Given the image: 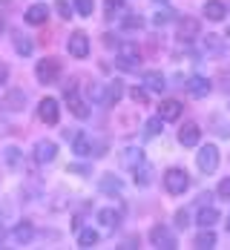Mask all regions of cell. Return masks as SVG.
I'll return each instance as SVG.
<instances>
[{
	"mask_svg": "<svg viewBox=\"0 0 230 250\" xmlns=\"http://www.w3.org/2000/svg\"><path fill=\"white\" fill-rule=\"evenodd\" d=\"M164 187H167V193H173V196H181L187 187H190V175L179 170V167H170L167 173H164Z\"/></svg>",
	"mask_w": 230,
	"mask_h": 250,
	"instance_id": "cell-1",
	"label": "cell"
},
{
	"mask_svg": "<svg viewBox=\"0 0 230 250\" xmlns=\"http://www.w3.org/2000/svg\"><path fill=\"white\" fill-rule=\"evenodd\" d=\"M72 150H75L81 158H89V155H95V158H98V155H104L106 147H104L101 141H92V138H86L84 132H78L75 138H72Z\"/></svg>",
	"mask_w": 230,
	"mask_h": 250,
	"instance_id": "cell-2",
	"label": "cell"
},
{
	"mask_svg": "<svg viewBox=\"0 0 230 250\" xmlns=\"http://www.w3.org/2000/svg\"><path fill=\"white\" fill-rule=\"evenodd\" d=\"M35 75H38L41 83H55V81L61 78V61H55V58H43V61H38Z\"/></svg>",
	"mask_w": 230,
	"mask_h": 250,
	"instance_id": "cell-3",
	"label": "cell"
},
{
	"mask_svg": "<svg viewBox=\"0 0 230 250\" xmlns=\"http://www.w3.org/2000/svg\"><path fill=\"white\" fill-rule=\"evenodd\" d=\"M150 242H153L158 250H176L179 248V242H176V236H173V230L164 225H155L150 230Z\"/></svg>",
	"mask_w": 230,
	"mask_h": 250,
	"instance_id": "cell-4",
	"label": "cell"
},
{
	"mask_svg": "<svg viewBox=\"0 0 230 250\" xmlns=\"http://www.w3.org/2000/svg\"><path fill=\"white\" fill-rule=\"evenodd\" d=\"M63 95H66L69 112H72L75 118H81V121H84V118H89V106L78 98V86H75V83H66V86H63Z\"/></svg>",
	"mask_w": 230,
	"mask_h": 250,
	"instance_id": "cell-5",
	"label": "cell"
},
{
	"mask_svg": "<svg viewBox=\"0 0 230 250\" xmlns=\"http://www.w3.org/2000/svg\"><path fill=\"white\" fill-rule=\"evenodd\" d=\"M196 164H199L202 173H216V167H219V150H216L213 144L202 147L199 155H196Z\"/></svg>",
	"mask_w": 230,
	"mask_h": 250,
	"instance_id": "cell-6",
	"label": "cell"
},
{
	"mask_svg": "<svg viewBox=\"0 0 230 250\" xmlns=\"http://www.w3.org/2000/svg\"><path fill=\"white\" fill-rule=\"evenodd\" d=\"M138 63H141L138 46H135V43H121V46H118V66H124V69H138Z\"/></svg>",
	"mask_w": 230,
	"mask_h": 250,
	"instance_id": "cell-7",
	"label": "cell"
},
{
	"mask_svg": "<svg viewBox=\"0 0 230 250\" xmlns=\"http://www.w3.org/2000/svg\"><path fill=\"white\" fill-rule=\"evenodd\" d=\"M66 49H69L72 58H86L89 55V38L84 32H72L69 41H66Z\"/></svg>",
	"mask_w": 230,
	"mask_h": 250,
	"instance_id": "cell-8",
	"label": "cell"
},
{
	"mask_svg": "<svg viewBox=\"0 0 230 250\" xmlns=\"http://www.w3.org/2000/svg\"><path fill=\"white\" fill-rule=\"evenodd\" d=\"M38 115H41L43 124H58V118H61V106H58V101L55 98H43L41 104H38Z\"/></svg>",
	"mask_w": 230,
	"mask_h": 250,
	"instance_id": "cell-9",
	"label": "cell"
},
{
	"mask_svg": "<svg viewBox=\"0 0 230 250\" xmlns=\"http://www.w3.org/2000/svg\"><path fill=\"white\" fill-rule=\"evenodd\" d=\"M199 32H202V23H199L196 18H184V21H179V41L190 43V41L199 38Z\"/></svg>",
	"mask_w": 230,
	"mask_h": 250,
	"instance_id": "cell-10",
	"label": "cell"
},
{
	"mask_svg": "<svg viewBox=\"0 0 230 250\" xmlns=\"http://www.w3.org/2000/svg\"><path fill=\"white\" fill-rule=\"evenodd\" d=\"M55 155H58V144H55V141L41 138V141L35 144V158H38L41 164H49V161H55Z\"/></svg>",
	"mask_w": 230,
	"mask_h": 250,
	"instance_id": "cell-11",
	"label": "cell"
},
{
	"mask_svg": "<svg viewBox=\"0 0 230 250\" xmlns=\"http://www.w3.org/2000/svg\"><path fill=\"white\" fill-rule=\"evenodd\" d=\"M199 138H202V129H199V124H193V121H187V124L179 129L181 147H196V144H199Z\"/></svg>",
	"mask_w": 230,
	"mask_h": 250,
	"instance_id": "cell-12",
	"label": "cell"
},
{
	"mask_svg": "<svg viewBox=\"0 0 230 250\" xmlns=\"http://www.w3.org/2000/svg\"><path fill=\"white\" fill-rule=\"evenodd\" d=\"M184 86H187V92H190L193 98H207V95H210V81L202 78V75H193Z\"/></svg>",
	"mask_w": 230,
	"mask_h": 250,
	"instance_id": "cell-13",
	"label": "cell"
},
{
	"mask_svg": "<svg viewBox=\"0 0 230 250\" xmlns=\"http://www.w3.org/2000/svg\"><path fill=\"white\" fill-rule=\"evenodd\" d=\"M179 115H181V104L179 101L167 98V101L158 104V118H161V121H179Z\"/></svg>",
	"mask_w": 230,
	"mask_h": 250,
	"instance_id": "cell-14",
	"label": "cell"
},
{
	"mask_svg": "<svg viewBox=\"0 0 230 250\" xmlns=\"http://www.w3.org/2000/svg\"><path fill=\"white\" fill-rule=\"evenodd\" d=\"M26 23H32V26H41V23H46V18H49V9H46V3H35V6H29L26 9Z\"/></svg>",
	"mask_w": 230,
	"mask_h": 250,
	"instance_id": "cell-15",
	"label": "cell"
},
{
	"mask_svg": "<svg viewBox=\"0 0 230 250\" xmlns=\"http://www.w3.org/2000/svg\"><path fill=\"white\" fill-rule=\"evenodd\" d=\"M205 15H207V21H225L228 6H225L222 0H207L205 3Z\"/></svg>",
	"mask_w": 230,
	"mask_h": 250,
	"instance_id": "cell-16",
	"label": "cell"
},
{
	"mask_svg": "<svg viewBox=\"0 0 230 250\" xmlns=\"http://www.w3.org/2000/svg\"><path fill=\"white\" fill-rule=\"evenodd\" d=\"M144 83H147V89H153V92H164V89H167V78L161 75V72H155V69L144 72Z\"/></svg>",
	"mask_w": 230,
	"mask_h": 250,
	"instance_id": "cell-17",
	"label": "cell"
},
{
	"mask_svg": "<svg viewBox=\"0 0 230 250\" xmlns=\"http://www.w3.org/2000/svg\"><path fill=\"white\" fill-rule=\"evenodd\" d=\"M121 164H124V167H129V170L141 167V164H144V152L135 150V147H129V150H124V155H121Z\"/></svg>",
	"mask_w": 230,
	"mask_h": 250,
	"instance_id": "cell-18",
	"label": "cell"
},
{
	"mask_svg": "<svg viewBox=\"0 0 230 250\" xmlns=\"http://www.w3.org/2000/svg\"><path fill=\"white\" fill-rule=\"evenodd\" d=\"M98 222H101L104 227H118L121 213H118L115 207H104V210H98Z\"/></svg>",
	"mask_w": 230,
	"mask_h": 250,
	"instance_id": "cell-19",
	"label": "cell"
},
{
	"mask_svg": "<svg viewBox=\"0 0 230 250\" xmlns=\"http://www.w3.org/2000/svg\"><path fill=\"white\" fill-rule=\"evenodd\" d=\"M199 250H210V248H216V233L210 230V227H202V233L196 236V242H193Z\"/></svg>",
	"mask_w": 230,
	"mask_h": 250,
	"instance_id": "cell-20",
	"label": "cell"
},
{
	"mask_svg": "<svg viewBox=\"0 0 230 250\" xmlns=\"http://www.w3.org/2000/svg\"><path fill=\"white\" fill-rule=\"evenodd\" d=\"M98 239H101V236H98L92 227H89V230H81V233H78V248H84V250L95 248V245H98Z\"/></svg>",
	"mask_w": 230,
	"mask_h": 250,
	"instance_id": "cell-21",
	"label": "cell"
},
{
	"mask_svg": "<svg viewBox=\"0 0 230 250\" xmlns=\"http://www.w3.org/2000/svg\"><path fill=\"white\" fill-rule=\"evenodd\" d=\"M12 236H15V242H18V245H26V242H32L35 230H32V225H29V222H21V225L15 227V233H12Z\"/></svg>",
	"mask_w": 230,
	"mask_h": 250,
	"instance_id": "cell-22",
	"label": "cell"
},
{
	"mask_svg": "<svg viewBox=\"0 0 230 250\" xmlns=\"http://www.w3.org/2000/svg\"><path fill=\"white\" fill-rule=\"evenodd\" d=\"M121 98H124V86H121V81L106 83V106H109V104H118Z\"/></svg>",
	"mask_w": 230,
	"mask_h": 250,
	"instance_id": "cell-23",
	"label": "cell"
},
{
	"mask_svg": "<svg viewBox=\"0 0 230 250\" xmlns=\"http://www.w3.org/2000/svg\"><path fill=\"white\" fill-rule=\"evenodd\" d=\"M219 222V210L216 207H202V213H199V225L202 227H213Z\"/></svg>",
	"mask_w": 230,
	"mask_h": 250,
	"instance_id": "cell-24",
	"label": "cell"
},
{
	"mask_svg": "<svg viewBox=\"0 0 230 250\" xmlns=\"http://www.w3.org/2000/svg\"><path fill=\"white\" fill-rule=\"evenodd\" d=\"M101 190H106V193H121L124 184H121V178H115V175H101Z\"/></svg>",
	"mask_w": 230,
	"mask_h": 250,
	"instance_id": "cell-25",
	"label": "cell"
},
{
	"mask_svg": "<svg viewBox=\"0 0 230 250\" xmlns=\"http://www.w3.org/2000/svg\"><path fill=\"white\" fill-rule=\"evenodd\" d=\"M104 12H106L109 21H112V18H121V15H124V0H106V3H104Z\"/></svg>",
	"mask_w": 230,
	"mask_h": 250,
	"instance_id": "cell-26",
	"label": "cell"
},
{
	"mask_svg": "<svg viewBox=\"0 0 230 250\" xmlns=\"http://www.w3.org/2000/svg\"><path fill=\"white\" fill-rule=\"evenodd\" d=\"M32 49H35V46H32V41H29L26 35H15V52H18V55H32Z\"/></svg>",
	"mask_w": 230,
	"mask_h": 250,
	"instance_id": "cell-27",
	"label": "cell"
},
{
	"mask_svg": "<svg viewBox=\"0 0 230 250\" xmlns=\"http://www.w3.org/2000/svg\"><path fill=\"white\" fill-rule=\"evenodd\" d=\"M89 101L106 104V83H92V86H89Z\"/></svg>",
	"mask_w": 230,
	"mask_h": 250,
	"instance_id": "cell-28",
	"label": "cell"
},
{
	"mask_svg": "<svg viewBox=\"0 0 230 250\" xmlns=\"http://www.w3.org/2000/svg\"><path fill=\"white\" fill-rule=\"evenodd\" d=\"M21 158H23V155H21L18 147H6V150H3V161H6L9 167H18V164H21Z\"/></svg>",
	"mask_w": 230,
	"mask_h": 250,
	"instance_id": "cell-29",
	"label": "cell"
},
{
	"mask_svg": "<svg viewBox=\"0 0 230 250\" xmlns=\"http://www.w3.org/2000/svg\"><path fill=\"white\" fill-rule=\"evenodd\" d=\"M150 181H153V170H150V167H144V164H141V167H135V184L147 187Z\"/></svg>",
	"mask_w": 230,
	"mask_h": 250,
	"instance_id": "cell-30",
	"label": "cell"
},
{
	"mask_svg": "<svg viewBox=\"0 0 230 250\" xmlns=\"http://www.w3.org/2000/svg\"><path fill=\"white\" fill-rule=\"evenodd\" d=\"M121 26H124V29H141L144 21H141L138 15H132V12H124V15H121Z\"/></svg>",
	"mask_w": 230,
	"mask_h": 250,
	"instance_id": "cell-31",
	"label": "cell"
},
{
	"mask_svg": "<svg viewBox=\"0 0 230 250\" xmlns=\"http://www.w3.org/2000/svg\"><path fill=\"white\" fill-rule=\"evenodd\" d=\"M75 9L81 18H92V12H95V0H75Z\"/></svg>",
	"mask_w": 230,
	"mask_h": 250,
	"instance_id": "cell-32",
	"label": "cell"
},
{
	"mask_svg": "<svg viewBox=\"0 0 230 250\" xmlns=\"http://www.w3.org/2000/svg\"><path fill=\"white\" fill-rule=\"evenodd\" d=\"M23 104H26L23 92H9V98H6V106L9 109H23Z\"/></svg>",
	"mask_w": 230,
	"mask_h": 250,
	"instance_id": "cell-33",
	"label": "cell"
},
{
	"mask_svg": "<svg viewBox=\"0 0 230 250\" xmlns=\"http://www.w3.org/2000/svg\"><path fill=\"white\" fill-rule=\"evenodd\" d=\"M161 126H164V121H161V118L155 115V118H150V121L144 124V129H147V135H150V138H155V135L161 132Z\"/></svg>",
	"mask_w": 230,
	"mask_h": 250,
	"instance_id": "cell-34",
	"label": "cell"
},
{
	"mask_svg": "<svg viewBox=\"0 0 230 250\" xmlns=\"http://www.w3.org/2000/svg\"><path fill=\"white\" fill-rule=\"evenodd\" d=\"M173 15H176L173 9H161V12H158V15L153 18V23H155V26H164V23H170V21H173Z\"/></svg>",
	"mask_w": 230,
	"mask_h": 250,
	"instance_id": "cell-35",
	"label": "cell"
},
{
	"mask_svg": "<svg viewBox=\"0 0 230 250\" xmlns=\"http://www.w3.org/2000/svg\"><path fill=\"white\" fill-rule=\"evenodd\" d=\"M129 98L135 101V104H147V89H141V86H135V89L129 92Z\"/></svg>",
	"mask_w": 230,
	"mask_h": 250,
	"instance_id": "cell-36",
	"label": "cell"
},
{
	"mask_svg": "<svg viewBox=\"0 0 230 250\" xmlns=\"http://www.w3.org/2000/svg\"><path fill=\"white\" fill-rule=\"evenodd\" d=\"M219 196L222 199H230V178H222L219 181Z\"/></svg>",
	"mask_w": 230,
	"mask_h": 250,
	"instance_id": "cell-37",
	"label": "cell"
},
{
	"mask_svg": "<svg viewBox=\"0 0 230 250\" xmlns=\"http://www.w3.org/2000/svg\"><path fill=\"white\" fill-rule=\"evenodd\" d=\"M176 225H179V227L190 225V213H187V210H179V213H176Z\"/></svg>",
	"mask_w": 230,
	"mask_h": 250,
	"instance_id": "cell-38",
	"label": "cell"
},
{
	"mask_svg": "<svg viewBox=\"0 0 230 250\" xmlns=\"http://www.w3.org/2000/svg\"><path fill=\"white\" fill-rule=\"evenodd\" d=\"M55 9H58L61 18H69V6H66V0H55Z\"/></svg>",
	"mask_w": 230,
	"mask_h": 250,
	"instance_id": "cell-39",
	"label": "cell"
},
{
	"mask_svg": "<svg viewBox=\"0 0 230 250\" xmlns=\"http://www.w3.org/2000/svg\"><path fill=\"white\" fill-rule=\"evenodd\" d=\"M69 173H78V175H89V167H84V164H72V167H69Z\"/></svg>",
	"mask_w": 230,
	"mask_h": 250,
	"instance_id": "cell-40",
	"label": "cell"
},
{
	"mask_svg": "<svg viewBox=\"0 0 230 250\" xmlns=\"http://www.w3.org/2000/svg\"><path fill=\"white\" fill-rule=\"evenodd\" d=\"M6 81H9V66L0 63V83H6Z\"/></svg>",
	"mask_w": 230,
	"mask_h": 250,
	"instance_id": "cell-41",
	"label": "cell"
},
{
	"mask_svg": "<svg viewBox=\"0 0 230 250\" xmlns=\"http://www.w3.org/2000/svg\"><path fill=\"white\" fill-rule=\"evenodd\" d=\"M3 29H6V21H3V18H0V32H3Z\"/></svg>",
	"mask_w": 230,
	"mask_h": 250,
	"instance_id": "cell-42",
	"label": "cell"
},
{
	"mask_svg": "<svg viewBox=\"0 0 230 250\" xmlns=\"http://www.w3.org/2000/svg\"><path fill=\"white\" fill-rule=\"evenodd\" d=\"M155 3H167V0H155Z\"/></svg>",
	"mask_w": 230,
	"mask_h": 250,
	"instance_id": "cell-43",
	"label": "cell"
},
{
	"mask_svg": "<svg viewBox=\"0 0 230 250\" xmlns=\"http://www.w3.org/2000/svg\"><path fill=\"white\" fill-rule=\"evenodd\" d=\"M228 230H230V219H228Z\"/></svg>",
	"mask_w": 230,
	"mask_h": 250,
	"instance_id": "cell-44",
	"label": "cell"
}]
</instances>
